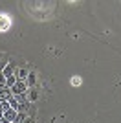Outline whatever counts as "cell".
<instances>
[{
    "instance_id": "obj_12",
    "label": "cell",
    "mask_w": 121,
    "mask_h": 123,
    "mask_svg": "<svg viewBox=\"0 0 121 123\" xmlns=\"http://www.w3.org/2000/svg\"><path fill=\"white\" fill-rule=\"evenodd\" d=\"M24 123H35V118H30V116H28V118L24 119Z\"/></svg>"
},
{
    "instance_id": "obj_8",
    "label": "cell",
    "mask_w": 121,
    "mask_h": 123,
    "mask_svg": "<svg viewBox=\"0 0 121 123\" xmlns=\"http://www.w3.org/2000/svg\"><path fill=\"white\" fill-rule=\"evenodd\" d=\"M9 107L13 108V110H18V107H20V105H18V101L15 99V96H13V98L9 99Z\"/></svg>"
},
{
    "instance_id": "obj_10",
    "label": "cell",
    "mask_w": 121,
    "mask_h": 123,
    "mask_svg": "<svg viewBox=\"0 0 121 123\" xmlns=\"http://www.w3.org/2000/svg\"><path fill=\"white\" fill-rule=\"evenodd\" d=\"M9 101H0V110H2V112H6V110H9Z\"/></svg>"
},
{
    "instance_id": "obj_9",
    "label": "cell",
    "mask_w": 121,
    "mask_h": 123,
    "mask_svg": "<svg viewBox=\"0 0 121 123\" xmlns=\"http://www.w3.org/2000/svg\"><path fill=\"white\" fill-rule=\"evenodd\" d=\"M6 66H7V61H6V57L0 53V74L4 72V68H6Z\"/></svg>"
},
{
    "instance_id": "obj_5",
    "label": "cell",
    "mask_w": 121,
    "mask_h": 123,
    "mask_svg": "<svg viewBox=\"0 0 121 123\" xmlns=\"http://www.w3.org/2000/svg\"><path fill=\"white\" fill-rule=\"evenodd\" d=\"M4 118L7 119L9 123H13V121H15V118H17V110H13V108L6 110V112H4Z\"/></svg>"
},
{
    "instance_id": "obj_13",
    "label": "cell",
    "mask_w": 121,
    "mask_h": 123,
    "mask_svg": "<svg viewBox=\"0 0 121 123\" xmlns=\"http://www.w3.org/2000/svg\"><path fill=\"white\" fill-rule=\"evenodd\" d=\"M0 123H9V121H7L6 118H0Z\"/></svg>"
},
{
    "instance_id": "obj_4",
    "label": "cell",
    "mask_w": 121,
    "mask_h": 123,
    "mask_svg": "<svg viewBox=\"0 0 121 123\" xmlns=\"http://www.w3.org/2000/svg\"><path fill=\"white\" fill-rule=\"evenodd\" d=\"M26 85H28V88H35V85H37L35 72H30V75H28V79H26Z\"/></svg>"
},
{
    "instance_id": "obj_14",
    "label": "cell",
    "mask_w": 121,
    "mask_h": 123,
    "mask_svg": "<svg viewBox=\"0 0 121 123\" xmlns=\"http://www.w3.org/2000/svg\"><path fill=\"white\" fill-rule=\"evenodd\" d=\"M0 101H2V99H0Z\"/></svg>"
},
{
    "instance_id": "obj_6",
    "label": "cell",
    "mask_w": 121,
    "mask_h": 123,
    "mask_svg": "<svg viewBox=\"0 0 121 123\" xmlns=\"http://www.w3.org/2000/svg\"><path fill=\"white\" fill-rule=\"evenodd\" d=\"M28 75H30V70H28V68H20L17 77H18L20 81H26V79H28Z\"/></svg>"
},
{
    "instance_id": "obj_1",
    "label": "cell",
    "mask_w": 121,
    "mask_h": 123,
    "mask_svg": "<svg viewBox=\"0 0 121 123\" xmlns=\"http://www.w3.org/2000/svg\"><path fill=\"white\" fill-rule=\"evenodd\" d=\"M11 92H13V96H20V94H26L28 92V85H26V81H17L15 86L11 88Z\"/></svg>"
},
{
    "instance_id": "obj_3",
    "label": "cell",
    "mask_w": 121,
    "mask_h": 123,
    "mask_svg": "<svg viewBox=\"0 0 121 123\" xmlns=\"http://www.w3.org/2000/svg\"><path fill=\"white\" fill-rule=\"evenodd\" d=\"M26 96H28V99H30V103H35L37 99H39V88H28V92H26Z\"/></svg>"
},
{
    "instance_id": "obj_11",
    "label": "cell",
    "mask_w": 121,
    "mask_h": 123,
    "mask_svg": "<svg viewBox=\"0 0 121 123\" xmlns=\"http://www.w3.org/2000/svg\"><path fill=\"white\" fill-rule=\"evenodd\" d=\"M0 86H6V77H4V74H0Z\"/></svg>"
},
{
    "instance_id": "obj_7",
    "label": "cell",
    "mask_w": 121,
    "mask_h": 123,
    "mask_svg": "<svg viewBox=\"0 0 121 123\" xmlns=\"http://www.w3.org/2000/svg\"><path fill=\"white\" fill-rule=\"evenodd\" d=\"M17 81H18V77H17V75H11V77H7V79H6V86H7V88H13Z\"/></svg>"
},
{
    "instance_id": "obj_2",
    "label": "cell",
    "mask_w": 121,
    "mask_h": 123,
    "mask_svg": "<svg viewBox=\"0 0 121 123\" xmlns=\"http://www.w3.org/2000/svg\"><path fill=\"white\" fill-rule=\"evenodd\" d=\"M15 70H17V62H7V66L4 68V77L7 79V77H11V75H15Z\"/></svg>"
}]
</instances>
